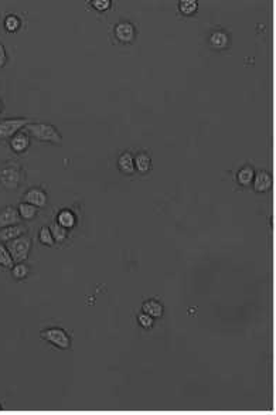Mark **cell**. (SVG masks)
I'll return each mask as SVG.
<instances>
[{
  "label": "cell",
  "instance_id": "4",
  "mask_svg": "<svg viewBox=\"0 0 276 415\" xmlns=\"http://www.w3.org/2000/svg\"><path fill=\"white\" fill-rule=\"evenodd\" d=\"M41 338L50 343H53L55 347L58 349H68L71 344V340L68 338V335L65 333V330L58 329V327H51L47 330L41 332Z\"/></svg>",
  "mask_w": 276,
  "mask_h": 415
},
{
  "label": "cell",
  "instance_id": "26",
  "mask_svg": "<svg viewBox=\"0 0 276 415\" xmlns=\"http://www.w3.org/2000/svg\"><path fill=\"white\" fill-rule=\"evenodd\" d=\"M92 6L96 9V10H107L110 7V1L109 0H93L92 1Z\"/></svg>",
  "mask_w": 276,
  "mask_h": 415
},
{
  "label": "cell",
  "instance_id": "18",
  "mask_svg": "<svg viewBox=\"0 0 276 415\" xmlns=\"http://www.w3.org/2000/svg\"><path fill=\"white\" fill-rule=\"evenodd\" d=\"M50 231L53 234V238L57 243H64L67 240V235H68V230L64 228L62 226H60L58 223H54L50 227Z\"/></svg>",
  "mask_w": 276,
  "mask_h": 415
},
{
  "label": "cell",
  "instance_id": "21",
  "mask_svg": "<svg viewBox=\"0 0 276 415\" xmlns=\"http://www.w3.org/2000/svg\"><path fill=\"white\" fill-rule=\"evenodd\" d=\"M38 238H40V243H43L44 246H54V238H53V234H51V231H50V228H47V227H43L41 228V231H40V235H38Z\"/></svg>",
  "mask_w": 276,
  "mask_h": 415
},
{
  "label": "cell",
  "instance_id": "5",
  "mask_svg": "<svg viewBox=\"0 0 276 415\" xmlns=\"http://www.w3.org/2000/svg\"><path fill=\"white\" fill-rule=\"evenodd\" d=\"M30 122V119L26 118H20V119H6L0 122V138L6 139V138H13L20 129L26 128Z\"/></svg>",
  "mask_w": 276,
  "mask_h": 415
},
{
  "label": "cell",
  "instance_id": "20",
  "mask_svg": "<svg viewBox=\"0 0 276 415\" xmlns=\"http://www.w3.org/2000/svg\"><path fill=\"white\" fill-rule=\"evenodd\" d=\"M13 262H15V261H13V258H12L9 249L0 244V265H1V266H6V268H12Z\"/></svg>",
  "mask_w": 276,
  "mask_h": 415
},
{
  "label": "cell",
  "instance_id": "8",
  "mask_svg": "<svg viewBox=\"0 0 276 415\" xmlns=\"http://www.w3.org/2000/svg\"><path fill=\"white\" fill-rule=\"evenodd\" d=\"M272 187V177L268 171H259L254 176V189L258 193H263Z\"/></svg>",
  "mask_w": 276,
  "mask_h": 415
},
{
  "label": "cell",
  "instance_id": "13",
  "mask_svg": "<svg viewBox=\"0 0 276 415\" xmlns=\"http://www.w3.org/2000/svg\"><path fill=\"white\" fill-rule=\"evenodd\" d=\"M254 176H255V171H254V169H252V168H249V166H245V168H242V169L238 171V174H237V180H238V183L241 184V186L246 187V186H249V184L254 182Z\"/></svg>",
  "mask_w": 276,
  "mask_h": 415
},
{
  "label": "cell",
  "instance_id": "11",
  "mask_svg": "<svg viewBox=\"0 0 276 415\" xmlns=\"http://www.w3.org/2000/svg\"><path fill=\"white\" fill-rule=\"evenodd\" d=\"M26 231V227L21 226V224H16V226H10V227H4L0 230V240L1 241H12L15 238H17L20 235H23Z\"/></svg>",
  "mask_w": 276,
  "mask_h": 415
},
{
  "label": "cell",
  "instance_id": "9",
  "mask_svg": "<svg viewBox=\"0 0 276 415\" xmlns=\"http://www.w3.org/2000/svg\"><path fill=\"white\" fill-rule=\"evenodd\" d=\"M115 34L119 41L130 43L135 38V27L130 23H119L115 29Z\"/></svg>",
  "mask_w": 276,
  "mask_h": 415
},
{
  "label": "cell",
  "instance_id": "14",
  "mask_svg": "<svg viewBox=\"0 0 276 415\" xmlns=\"http://www.w3.org/2000/svg\"><path fill=\"white\" fill-rule=\"evenodd\" d=\"M143 312L152 318H160L163 315V306L157 301H147L143 303Z\"/></svg>",
  "mask_w": 276,
  "mask_h": 415
},
{
  "label": "cell",
  "instance_id": "2",
  "mask_svg": "<svg viewBox=\"0 0 276 415\" xmlns=\"http://www.w3.org/2000/svg\"><path fill=\"white\" fill-rule=\"evenodd\" d=\"M31 248V240L26 235H20L17 238L7 243V249L15 262H23L27 260L29 252Z\"/></svg>",
  "mask_w": 276,
  "mask_h": 415
},
{
  "label": "cell",
  "instance_id": "3",
  "mask_svg": "<svg viewBox=\"0 0 276 415\" xmlns=\"http://www.w3.org/2000/svg\"><path fill=\"white\" fill-rule=\"evenodd\" d=\"M23 182V173L15 165H7L0 169V183L3 187L9 190H16Z\"/></svg>",
  "mask_w": 276,
  "mask_h": 415
},
{
  "label": "cell",
  "instance_id": "24",
  "mask_svg": "<svg viewBox=\"0 0 276 415\" xmlns=\"http://www.w3.org/2000/svg\"><path fill=\"white\" fill-rule=\"evenodd\" d=\"M4 26H6V29H7V31H16V30H18V27H20V19L18 17H16V16H9L7 19H6V21H4Z\"/></svg>",
  "mask_w": 276,
  "mask_h": 415
},
{
  "label": "cell",
  "instance_id": "19",
  "mask_svg": "<svg viewBox=\"0 0 276 415\" xmlns=\"http://www.w3.org/2000/svg\"><path fill=\"white\" fill-rule=\"evenodd\" d=\"M18 214L24 220H31L36 217L37 207H34L33 204H29V203H21L18 206Z\"/></svg>",
  "mask_w": 276,
  "mask_h": 415
},
{
  "label": "cell",
  "instance_id": "16",
  "mask_svg": "<svg viewBox=\"0 0 276 415\" xmlns=\"http://www.w3.org/2000/svg\"><path fill=\"white\" fill-rule=\"evenodd\" d=\"M210 43H211V46H213L215 50H222V48H225L227 44H228V36H227L224 31H215V33L211 34Z\"/></svg>",
  "mask_w": 276,
  "mask_h": 415
},
{
  "label": "cell",
  "instance_id": "23",
  "mask_svg": "<svg viewBox=\"0 0 276 415\" xmlns=\"http://www.w3.org/2000/svg\"><path fill=\"white\" fill-rule=\"evenodd\" d=\"M13 277L16 278V279H23V278H26L27 277V274H29V269H27V266L26 265H23L21 262H18L17 265H15L13 266Z\"/></svg>",
  "mask_w": 276,
  "mask_h": 415
},
{
  "label": "cell",
  "instance_id": "12",
  "mask_svg": "<svg viewBox=\"0 0 276 415\" xmlns=\"http://www.w3.org/2000/svg\"><path fill=\"white\" fill-rule=\"evenodd\" d=\"M118 166H119V170L125 174H133L135 173V160H133L130 153L121 154V157L118 160Z\"/></svg>",
  "mask_w": 276,
  "mask_h": 415
},
{
  "label": "cell",
  "instance_id": "17",
  "mask_svg": "<svg viewBox=\"0 0 276 415\" xmlns=\"http://www.w3.org/2000/svg\"><path fill=\"white\" fill-rule=\"evenodd\" d=\"M57 223L60 224V226H62L64 228H73L74 226H75V215H74L71 211H68V210H64V211H61L60 214H58V217H57Z\"/></svg>",
  "mask_w": 276,
  "mask_h": 415
},
{
  "label": "cell",
  "instance_id": "6",
  "mask_svg": "<svg viewBox=\"0 0 276 415\" xmlns=\"http://www.w3.org/2000/svg\"><path fill=\"white\" fill-rule=\"evenodd\" d=\"M24 200L29 204H33L34 207H44L47 204V194L40 189L29 190L24 194Z\"/></svg>",
  "mask_w": 276,
  "mask_h": 415
},
{
  "label": "cell",
  "instance_id": "29",
  "mask_svg": "<svg viewBox=\"0 0 276 415\" xmlns=\"http://www.w3.org/2000/svg\"><path fill=\"white\" fill-rule=\"evenodd\" d=\"M0 410H1V407H0Z\"/></svg>",
  "mask_w": 276,
  "mask_h": 415
},
{
  "label": "cell",
  "instance_id": "22",
  "mask_svg": "<svg viewBox=\"0 0 276 415\" xmlns=\"http://www.w3.org/2000/svg\"><path fill=\"white\" fill-rule=\"evenodd\" d=\"M180 10L185 16L193 15L197 10V1L196 0H183V1H180Z\"/></svg>",
  "mask_w": 276,
  "mask_h": 415
},
{
  "label": "cell",
  "instance_id": "10",
  "mask_svg": "<svg viewBox=\"0 0 276 415\" xmlns=\"http://www.w3.org/2000/svg\"><path fill=\"white\" fill-rule=\"evenodd\" d=\"M10 146L16 153H23L30 146V138L24 132H17L10 140Z\"/></svg>",
  "mask_w": 276,
  "mask_h": 415
},
{
  "label": "cell",
  "instance_id": "1",
  "mask_svg": "<svg viewBox=\"0 0 276 415\" xmlns=\"http://www.w3.org/2000/svg\"><path fill=\"white\" fill-rule=\"evenodd\" d=\"M24 129L41 142H51L60 145L62 140L57 128L48 123H29Z\"/></svg>",
  "mask_w": 276,
  "mask_h": 415
},
{
  "label": "cell",
  "instance_id": "15",
  "mask_svg": "<svg viewBox=\"0 0 276 415\" xmlns=\"http://www.w3.org/2000/svg\"><path fill=\"white\" fill-rule=\"evenodd\" d=\"M135 160V169L138 170L139 173H147L150 170V166H152V160L150 157L147 156L146 153H139L136 156Z\"/></svg>",
  "mask_w": 276,
  "mask_h": 415
},
{
  "label": "cell",
  "instance_id": "7",
  "mask_svg": "<svg viewBox=\"0 0 276 415\" xmlns=\"http://www.w3.org/2000/svg\"><path fill=\"white\" fill-rule=\"evenodd\" d=\"M18 221H20V214L16 208L6 207L3 211H0V228L16 226Z\"/></svg>",
  "mask_w": 276,
  "mask_h": 415
},
{
  "label": "cell",
  "instance_id": "27",
  "mask_svg": "<svg viewBox=\"0 0 276 415\" xmlns=\"http://www.w3.org/2000/svg\"><path fill=\"white\" fill-rule=\"evenodd\" d=\"M6 61H7V54H6L4 46L0 43V68L6 64Z\"/></svg>",
  "mask_w": 276,
  "mask_h": 415
},
{
  "label": "cell",
  "instance_id": "25",
  "mask_svg": "<svg viewBox=\"0 0 276 415\" xmlns=\"http://www.w3.org/2000/svg\"><path fill=\"white\" fill-rule=\"evenodd\" d=\"M139 323H140V326H143L145 329H149V327H152L153 326V318L152 316H149L147 313H142V315H139Z\"/></svg>",
  "mask_w": 276,
  "mask_h": 415
},
{
  "label": "cell",
  "instance_id": "28",
  "mask_svg": "<svg viewBox=\"0 0 276 415\" xmlns=\"http://www.w3.org/2000/svg\"><path fill=\"white\" fill-rule=\"evenodd\" d=\"M0 112H1V102H0Z\"/></svg>",
  "mask_w": 276,
  "mask_h": 415
}]
</instances>
